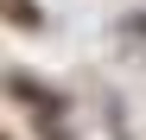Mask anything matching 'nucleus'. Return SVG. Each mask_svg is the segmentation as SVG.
<instances>
[{
	"mask_svg": "<svg viewBox=\"0 0 146 140\" xmlns=\"http://www.w3.org/2000/svg\"><path fill=\"white\" fill-rule=\"evenodd\" d=\"M0 7H7L19 26H38V7H32V0H0Z\"/></svg>",
	"mask_w": 146,
	"mask_h": 140,
	"instance_id": "nucleus-1",
	"label": "nucleus"
}]
</instances>
